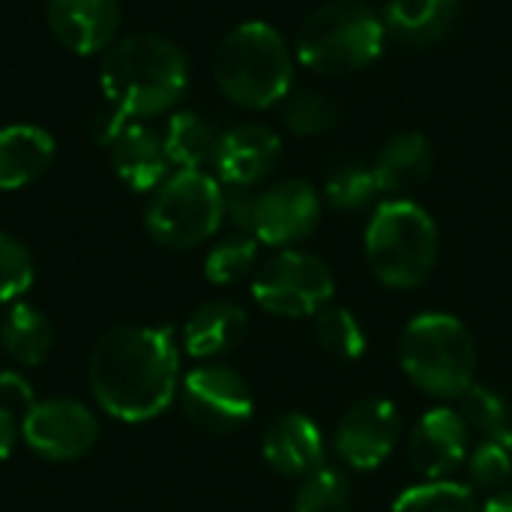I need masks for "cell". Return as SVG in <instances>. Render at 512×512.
<instances>
[{
	"mask_svg": "<svg viewBox=\"0 0 512 512\" xmlns=\"http://www.w3.org/2000/svg\"><path fill=\"white\" fill-rule=\"evenodd\" d=\"M258 240L252 234H231L219 240L204 258V276L213 285H234L246 279L258 264Z\"/></svg>",
	"mask_w": 512,
	"mask_h": 512,
	"instance_id": "83f0119b",
	"label": "cell"
},
{
	"mask_svg": "<svg viewBox=\"0 0 512 512\" xmlns=\"http://www.w3.org/2000/svg\"><path fill=\"white\" fill-rule=\"evenodd\" d=\"M441 237L426 207L411 198H387L366 225V261L375 279L396 291L420 288L438 261Z\"/></svg>",
	"mask_w": 512,
	"mask_h": 512,
	"instance_id": "277c9868",
	"label": "cell"
},
{
	"mask_svg": "<svg viewBox=\"0 0 512 512\" xmlns=\"http://www.w3.org/2000/svg\"><path fill=\"white\" fill-rule=\"evenodd\" d=\"M213 81L237 108H273L291 93L294 51L273 24L243 21L222 36L213 54Z\"/></svg>",
	"mask_w": 512,
	"mask_h": 512,
	"instance_id": "3957f363",
	"label": "cell"
},
{
	"mask_svg": "<svg viewBox=\"0 0 512 512\" xmlns=\"http://www.w3.org/2000/svg\"><path fill=\"white\" fill-rule=\"evenodd\" d=\"M282 162V138L264 123H237L219 132L213 171L222 186H258Z\"/></svg>",
	"mask_w": 512,
	"mask_h": 512,
	"instance_id": "4fadbf2b",
	"label": "cell"
},
{
	"mask_svg": "<svg viewBox=\"0 0 512 512\" xmlns=\"http://www.w3.org/2000/svg\"><path fill=\"white\" fill-rule=\"evenodd\" d=\"M108 105L126 120H147L171 111L189 87L183 48L159 33L120 36L99 66Z\"/></svg>",
	"mask_w": 512,
	"mask_h": 512,
	"instance_id": "7a4b0ae2",
	"label": "cell"
},
{
	"mask_svg": "<svg viewBox=\"0 0 512 512\" xmlns=\"http://www.w3.org/2000/svg\"><path fill=\"white\" fill-rule=\"evenodd\" d=\"M384 39V18L369 3L330 0L303 18L294 54L318 75H348L369 66L381 54Z\"/></svg>",
	"mask_w": 512,
	"mask_h": 512,
	"instance_id": "5b68a950",
	"label": "cell"
},
{
	"mask_svg": "<svg viewBox=\"0 0 512 512\" xmlns=\"http://www.w3.org/2000/svg\"><path fill=\"white\" fill-rule=\"evenodd\" d=\"M351 504L354 489L348 474L330 465L300 480V489L294 495V512H351Z\"/></svg>",
	"mask_w": 512,
	"mask_h": 512,
	"instance_id": "4316f807",
	"label": "cell"
},
{
	"mask_svg": "<svg viewBox=\"0 0 512 512\" xmlns=\"http://www.w3.org/2000/svg\"><path fill=\"white\" fill-rule=\"evenodd\" d=\"M321 219V195L309 180H279L255 192L252 237L264 246L291 249L303 243Z\"/></svg>",
	"mask_w": 512,
	"mask_h": 512,
	"instance_id": "30bf717a",
	"label": "cell"
},
{
	"mask_svg": "<svg viewBox=\"0 0 512 512\" xmlns=\"http://www.w3.org/2000/svg\"><path fill=\"white\" fill-rule=\"evenodd\" d=\"M165 153L171 159V168L177 171H204V165H213L219 132L195 111H177L168 117V126L162 132Z\"/></svg>",
	"mask_w": 512,
	"mask_h": 512,
	"instance_id": "603a6c76",
	"label": "cell"
},
{
	"mask_svg": "<svg viewBox=\"0 0 512 512\" xmlns=\"http://www.w3.org/2000/svg\"><path fill=\"white\" fill-rule=\"evenodd\" d=\"M468 477L480 489L501 492L512 483V429L486 435L468 456Z\"/></svg>",
	"mask_w": 512,
	"mask_h": 512,
	"instance_id": "f546056e",
	"label": "cell"
},
{
	"mask_svg": "<svg viewBox=\"0 0 512 512\" xmlns=\"http://www.w3.org/2000/svg\"><path fill=\"white\" fill-rule=\"evenodd\" d=\"M336 294L330 267L309 252L282 249L252 279L255 303L279 318H306L327 309Z\"/></svg>",
	"mask_w": 512,
	"mask_h": 512,
	"instance_id": "ba28073f",
	"label": "cell"
},
{
	"mask_svg": "<svg viewBox=\"0 0 512 512\" xmlns=\"http://www.w3.org/2000/svg\"><path fill=\"white\" fill-rule=\"evenodd\" d=\"M180 351L171 330L114 327L87 363V384L99 408L123 423L159 417L180 393Z\"/></svg>",
	"mask_w": 512,
	"mask_h": 512,
	"instance_id": "6da1fadb",
	"label": "cell"
},
{
	"mask_svg": "<svg viewBox=\"0 0 512 512\" xmlns=\"http://www.w3.org/2000/svg\"><path fill=\"white\" fill-rule=\"evenodd\" d=\"M471 429L456 408H432L420 417L408 441V459L426 480H447L468 462Z\"/></svg>",
	"mask_w": 512,
	"mask_h": 512,
	"instance_id": "9a60e30c",
	"label": "cell"
},
{
	"mask_svg": "<svg viewBox=\"0 0 512 512\" xmlns=\"http://www.w3.org/2000/svg\"><path fill=\"white\" fill-rule=\"evenodd\" d=\"M105 147L111 153L114 174L132 192H156L171 177V159L165 153L162 135L141 120H123Z\"/></svg>",
	"mask_w": 512,
	"mask_h": 512,
	"instance_id": "2e32d148",
	"label": "cell"
},
{
	"mask_svg": "<svg viewBox=\"0 0 512 512\" xmlns=\"http://www.w3.org/2000/svg\"><path fill=\"white\" fill-rule=\"evenodd\" d=\"M57 147L51 132L33 123L0 126V189H24L48 174Z\"/></svg>",
	"mask_w": 512,
	"mask_h": 512,
	"instance_id": "ac0fdd59",
	"label": "cell"
},
{
	"mask_svg": "<svg viewBox=\"0 0 512 512\" xmlns=\"http://www.w3.org/2000/svg\"><path fill=\"white\" fill-rule=\"evenodd\" d=\"M222 207H225V222L237 234H252V216H255V192L246 186H222Z\"/></svg>",
	"mask_w": 512,
	"mask_h": 512,
	"instance_id": "d6a6232c",
	"label": "cell"
},
{
	"mask_svg": "<svg viewBox=\"0 0 512 512\" xmlns=\"http://www.w3.org/2000/svg\"><path fill=\"white\" fill-rule=\"evenodd\" d=\"M15 441H18V423H15V414L0 408V462H6L15 450Z\"/></svg>",
	"mask_w": 512,
	"mask_h": 512,
	"instance_id": "e575fe53",
	"label": "cell"
},
{
	"mask_svg": "<svg viewBox=\"0 0 512 512\" xmlns=\"http://www.w3.org/2000/svg\"><path fill=\"white\" fill-rule=\"evenodd\" d=\"M3 354L18 366H39L54 345V330L45 312L30 303H15L0 324Z\"/></svg>",
	"mask_w": 512,
	"mask_h": 512,
	"instance_id": "7402d4cb",
	"label": "cell"
},
{
	"mask_svg": "<svg viewBox=\"0 0 512 512\" xmlns=\"http://www.w3.org/2000/svg\"><path fill=\"white\" fill-rule=\"evenodd\" d=\"M36 267L21 240L0 231V303L21 300L33 285Z\"/></svg>",
	"mask_w": 512,
	"mask_h": 512,
	"instance_id": "1f68e13d",
	"label": "cell"
},
{
	"mask_svg": "<svg viewBox=\"0 0 512 512\" xmlns=\"http://www.w3.org/2000/svg\"><path fill=\"white\" fill-rule=\"evenodd\" d=\"M222 195V183L207 171H171L150 195L144 228L165 249L201 246L225 222Z\"/></svg>",
	"mask_w": 512,
	"mask_h": 512,
	"instance_id": "52a82bcc",
	"label": "cell"
},
{
	"mask_svg": "<svg viewBox=\"0 0 512 512\" xmlns=\"http://www.w3.org/2000/svg\"><path fill=\"white\" fill-rule=\"evenodd\" d=\"M21 435L42 459L72 462L93 450L99 426L87 405L75 399H45L24 414Z\"/></svg>",
	"mask_w": 512,
	"mask_h": 512,
	"instance_id": "8fae6325",
	"label": "cell"
},
{
	"mask_svg": "<svg viewBox=\"0 0 512 512\" xmlns=\"http://www.w3.org/2000/svg\"><path fill=\"white\" fill-rule=\"evenodd\" d=\"M480 512H512V489H501L495 492Z\"/></svg>",
	"mask_w": 512,
	"mask_h": 512,
	"instance_id": "d590c367",
	"label": "cell"
},
{
	"mask_svg": "<svg viewBox=\"0 0 512 512\" xmlns=\"http://www.w3.org/2000/svg\"><path fill=\"white\" fill-rule=\"evenodd\" d=\"M432 162L435 150L423 132H399L375 156V183L387 198H408V192L426 183V177L432 174Z\"/></svg>",
	"mask_w": 512,
	"mask_h": 512,
	"instance_id": "d6986e66",
	"label": "cell"
},
{
	"mask_svg": "<svg viewBox=\"0 0 512 512\" xmlns=\"http://www.w3.org/2000/svg\"><path fill=\"white\" fill-rule=\"evenodd\" d=\"M45 18L54 39L81 57L105 54L120 36V0H48Z\"/></svg>",
	"mask_w": 512,
	"mask_h": 512,
	"instance_id": "5bb4252c",
	"label": "cell"
},
{
	"mask_svg": "<svg viewBox=\"0 0 512 512\" xmlns=\"http://www.w3.org/2000/svg\"><path fill=\"white\" fill-rule=\"evenodd\" d=\"M378 195H381V189L375 183V171H372V165H363V162H342L324 180L327 204L336 210H345V213L372 207Z\"/></svg>",
	"mask_w": 512,
	"mask_h": 512,
	"instance_id": "484cf974",
	"label": "cell"
},
{
	"mask_svg": "<svg viewBox=\"0 0 512 512\" xmlns=\"http://www.w3.org/2000/svg\"><path fill=\"white\" fill-rule=\"evenodd\" d=\"M456 402H459L456 411L462 414V420L468 423L471 432H480L486 438V435L510 429V402L498 390L483 387V384H471Z\"/></svg>",
	"mask_w": 512,
	"mask_h": 512,
	"instance_id": "4dcf8cb0",
	"label": "cell"
},
{
	"mask_svg": "<svg viewBox=\"0 0 512 512\" xmlns=\"http://www.w3.org/2000/svg\"><path fill=\"white\" fill-rule=\"evenodd\" d=\"M399 363L411 384L435 399H459L474 384L477 348L468 327L447 312H423L399 339Z\"/></svg>",
	"mask_w": 512,
	"mask_h": 512,
	"instance_id": "8992f818",
	"label": "cell"
},
{
	"mask_svg": "<svg viewBox=\"0 0 512 512\" xmlns=\"http://www.w3.org/2000/svg\"><path fill=\"white\" fill-rule=\"evenodd\" d=\"M459 9V0H390L381 18L387 33H393L399 42L423 48L450 36Z\"/></svg>",
	"mask_w": 512,
	"mask_h": 512,
	"instance_id": "44dd1931",
	"label": "cell"
},
{
	"mask_svg": "<svg viewBox=\"0 0 512 512\" xmlns=\"http://www.w3.org/2000/svg\"><path fill=\"white\" fill-rule=\"evenodd\" d=\"M261 453L264 462L288 480H306L309 474L327 465L324 432L306 414L276 417L264 432Z\"/></svg>",
	"mask_w": 512,
	"mask_h": 512,
	"instance_id": "e0dca14e",
	"label": "cell"
},
{
	"mask_svg": "<svg viewBox=\"0 0 512 512\" xmlns=\"http://www.w3.org/2000/svg\"><path fill=\"white\" fill-rule=\"evenodd\" d=\"M315 336H318V345L336 357V360H360L363 351H366V333H363V324L357 321V315L351 309H321L315 315Z\"/></svg>",
	"mask_w": 512,
	"mask_h": 512,
	"instance_id": "f1b7e54d",
	"label": "cell"
},
{
	"mask_svg": "<svg viewBox=\"0 0 512 512\" xmlns=\"http://www.w3.org/2000/svg\"><path fill=\"white\" fill-rule=\"evenodd\" d=\"M36 402H33V387L30 381L21 375V372H0V408L6 411H30Z\"/></svg>",
	"mask_w": 512,
	"mask_h": 512,
	"instance_id": "836d02e7",
	"label": "cell"
},
{
	"mask_svg": "<svg viewBox=\"0 0 512 512\" xmlns=\"http://www.w3.org/2000/svg\"><path fill=\"white\" fill-rule=\"evenodd\" d=\"M342 117V108L333 96L321 93V90H291L285 96V111L282 120L288 126L291 135L300 138H312V135H324L330 132Z\"/></svg>",
	"mask_w": 512,
	"mask_h": 512,
	"instance_id": "cb8c5ba5",
	"label": "cell"
},
{
	"mask_svg": "<svg viewBox=\"0 0 512 512\" xmlns=\"http://www.w3.org/2000/svg\"><path fill=\"white\" fill-rule=\"evenodd\" d=\"M390 512H480L474 489L453 480H426L405 489Z\"/></svg>",
	"mask_w": 512,
	"mask_h": 512,
	"instance_id": "d4e9b609",
	"label": "cell"
},
{
	"mask_svg": "<svg viewBox=\"0 0 512 512\" xmlns=\"http://www.w3.org/2000/svg\"><path fill=\"white\" fill-rule=\"evenodd\" d=\"M402 435L399 408L390 399H363L351 405L336 426V453L354 471L381 468Z\"/></svg>",
	"mask_w": 512,
	"mask_h": 512,
	"instance_id": "7c38bea8",
	"label": "cell"
},
{
	"mask_svg": "<svg viewBox=\"0 0 512 512\" xmlns=\"http://www.w3.org/2000/svg\"><path fill=\"white\" fill-rule=\"evenodd\" d=\"M249 333V318L237 303L210 300L198 306L183 327V348L195 360H213L234 351Z\"/></svg>",
	"mask_w": 512,
	"mask_h": 512,
	"instance_id": "ffe728a7",
	"label": "cell"
},
{
	"mask_svg": "<svg viewBox=\"0 0 512 512\" xmlns=\"http://www.w3.org/2000/svg\"><path fill=\"white\" fill-rule=\"evenodd\" d=\"M180 402L189 417L204 432L228 435L252 420L255 399L249 384L228 366H198L180 381Z\"/></svg>",
	"mask_w": 512,
	"mask_h": 512,
	"instance_id": "9c48e42d",
	"label": "cell"
}]
</instances>
